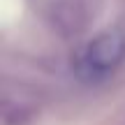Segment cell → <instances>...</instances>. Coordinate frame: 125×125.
<instances>
[{
  "label": "cell",
  "mask_w": 125,
  "mask_h": 125,
  "mask_svg": "<svg viewBox=\"0 0 125 125\" xmlns=\"http://www.w3.org/2000/svg\"><path fill=\"white\" fill-rule=\"evenodd\" d=\"M125 60V32L104 30L95 35L72 62L76 76L83 83H100L118 70Z\"/></svg>",
  "instance_id": "1"
},
{
  "label": "cell",
  "mask_w": 125,
  "mask_h": 125,
  "mask_svg": "<svg viewBox=\"0 0 125 125\" xmlns=\"http://www.w3.org/2000/svg\"><path fill=\"white\" fill-rule=\"evenodd\" d=\"M104 0H53L46 9V21L62 40L79 37L100 14Z\"/></svg>",
  "instance_id": "2"
},
{
  "label": "cell",
  "mask_w": 125,
  "mask_h": 125,
  "mask_svg": "<svg viewBox=\"0 0 125 125\" xmlns=\"http://www.w3.org/2000/svg\"><path fill=\"white\" fill-rule=\"evenodd\" d=\"M123 2H125V0H123Z\"/></svg>",
  "instance_id": "3"
}]
</instances>
